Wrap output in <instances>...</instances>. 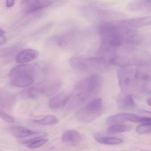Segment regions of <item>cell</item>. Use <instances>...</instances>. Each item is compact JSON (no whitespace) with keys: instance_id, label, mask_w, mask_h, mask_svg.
Wrapping results in <instances>:
<instances>
[{"instance_id":"6da1fadb","label":"cell","mask_w":151,"mask_h":151,"mask_svg":"<svg viewBox=\"0 0 151 151\" xmlns=\"http://www.w3.org/2000/svg\"><path fill=\"white\" fill-rule=\"evenodd\" d=\"M103 81V78L98 74H93L80 81L69 97L70 106L75 107L81 104L99 90Z\"/></svg>"},{"instance_id":"7a4b0ae2","label":"cell","mask_w":151,"mask_h":151,"mask_svg":"<svg viewBox=\"0 0 151 151\" xmlns=\"http://www.w3.org/2000/svg\"><path fill=\"white\" fill-rule=\"evenodd\" d=\"M71 67L79 72H104L109 67L110 63L102 58L83 56L72 57L70 60Z\"/></svg>"},{"instance_id":"3957f363","label":"cell","mask_w":151,"mask_h":151,"mask_svg":"<svg viewBox=\"0 0 151 151\" xmlns=\"http://www.w3.org/2000/svg\"><path fill=\"white\" fill-rule=\"evenodd\" d=\"M35 74L36 69L32 65L17 66L9 74L11 84L16 87H27L33 83Z\"/></svg>"},{"instance_id":"277c9868","label":"cell","mask_w":151,"mask_h":151,"mask_svg":"<svg viewBox=\"0 0 151 151\" xmlns=\"http://www.w3.org/2000/svg\"><path fill=\"white\" fill-rule=\"evenodd\" d=\"M103 108L102 99L96 98L79 109L76 113V117L82 123H91L101 115Z\"/></svg>"},{"instance_id":"5b68a950","label":"cell","mask_w":151,"mask_h":151,"mask_svg":"<svg viewBox=\"0 0 151 151\" xmlns=\"http://www.w3.org/2000/svg\"><path fill=\"white\" fill-rule=\"evenodd\" d=\"M123 67L118 73V79L120 87L122 91L127 92L136 84L135 73L133 70Z\"/></svg>"},{"instance_id":"8992f818","label":"cell","mask_w":151,"mask_h":151,"mask_svg":"<svg viewBox=\"0 0 151 151\" xmlns=\"http://www.w3.org/2000/svg\"><path fill=\"white\" fill-rule=\"evenodd\" d=\"M52 3L51 0H23L21 7L24 13L29 14L49 7Z\"/></svg>"},{"instance_id":"52a82bcc","label":"cell","mask_w":151,"mask_h":151,"mask_svg":"<svg viewBox=\"0 0 151 151\" xmlns=\"http://www.w3.org/2000/svg\"><path fill=\"white\" fill-rule=\"evenodd\" d=\"M13 136L18 139H24L31 137L47 136V133L37 132L20 126H13L10 129Z\"/></svg>"},{"instance_id":"ba28073f","label":"cell","mask_w":151,"mask_h":151,"mask_svg":"<svg viewBox=\"0 0 151 151\" xmlns=\"http://www.w3.org/2000/svg\"><path fill=\"white\" fill-rule=\"evenodd\" d=\"M136 84L144 91L151 89V74L148 71L139 69L135 73Z\"/></svg>"},{"instance_id":"9c48e42d","label":"cell","mask_w":151,"mask_h":151,"mask_svg":"<svg viewBox=\"0 0 151 151\" xmlns=\"http://www.w3.org/2000/svg\"><path fill=\"white\" fill-rule=\"evenodd\" d=\"M142 117L134 114L129 113H120L110 116L107 118L108 124H119L126 121H130L135 123H140Z\"/></svg>"},{"instance_id":"30bf717a","label":"cell","mask_w":151,"mask_h":151,"mask_svg":"<svg viewBox=\"0 0 151 151\" xmlns=\"http://www.w3.org/2000/svg\"><path fill=\"white\" fill-rule=\"evenodd\" d=\"M123 25L129 28H141L151 26V16L134 18L120 21Z\"/></svg>"},{"instance_id":"8fae6325","label":"cell","mask_w":151,"mask_h":151,"mask_svg":"<svg viewBox=\"0 0 151 151\" xmlns=\"http://www.w3.org/2000/svg\"><path fill=\"white\" fill-rule=\"evenodd\" d=\"M82 141L81 135L75 130H66L62 136L63 143L73 147L79 145Z\"/></svg>"},{"instance_id":"7c38bea8","label":"cell","mask_w":151,"mask_h":151,"mask_svg":"<svg viewBox=\"0 0 151 151\" xmlns=\"http://www.w3.org/2000/svg\"><path fill=\"white\" fill-rule=\"evenodd\" d=\"M42 95H44L43 84L30 85L22 90L21 93V96L25 99H35Z\"/></svg>"},{"instance_id":"4fadbf2b","label":"cell","mask_w":151,"mask_h":151,"mask_svg":"<svg viewBox=\"0 0 151 151\" xmlns=\"http://www.w3.org/2000/svg\"><path fill=\"white\" fill-rule=\"evenodd\" d=\"M39 52L36 50L27 49L19 52L16 57V61L18 64H23L36 59Z\"/></svg>"},{"instance_id":"5bb4252c","label":"cell","mask_w":151,"mask_h":151,"mask_svg":"<svg viewBox=\"0 0 151 151\" xmlns=\"http://www.w3.org/2000/svg\"><path fill=\"white\" fill-rule=\"evenodd\" d=\"M69 97L64 93H60L52 98L49 101L50 109L54 111H58L63 109L68 103Z\"/></svg>"},{"instance_id":"9a60e30c","label":"cell","mask_w":151,"mask_h":151,"mask_svg":"<svg viewBox=\"0 0 151 151\" xmlns=\"http://www.w3.org/2000/svg\"><path fill=\"white\" fill-rule=\"evenodd\" d=\"M13 95L8 91L0 89V109H9L13 105Z\"/></svg>"},{"instance_id":"2e32d148","label":"cell","mask_w":151,"mask_h":151,"mask_svg":"<svg viewBox=\"0 0 151 151\" xmlns=\"http://www.w3.org/2000/svg\"><path fill=\"white\" fill-rule=\"evenodd\" d=\"M118 103L119 108L123 110H130L135 105L134 101L131 95H126L120 98Z\"/></svg>"},{"instance_id":"e0dca14e","label":"cell","mask_w":151,"mask_h":151,"mask_svg":"<svg viewBox=\"0 0 151 151\" xmlns=\"http://www.w3.org/2000/svg\"><path fill=\"white\" fill-rule=\"evenodd\" d=\"M44 137H36L25 142L26 146L29 149H35L42 147L48 142Z\"/></svg>"},{"instance_id":"ac0fdd59","label":"cell","mask_w":151,"mask_h":151,"mask_svg":"<svg viewBox=\"0 0 151 151\" xmlns=\"http://www.w3.org/2000/svg\"><path fill=\"white\" fill-rule=\"evenodd\" d=\"M96 140L99 143L105 145H115L123 142V140L120 138L108 137H96Z\"/></svg>"},{"instance_id":"d6986e66","label":"cell","mask_w":151,"mask_h":151,"mask_svg":"<svg viewBox=\"0 0 151 151\" xmlns=\"http://www.w3.org/2000/svg\"><path fill=\"white\" fill-rule=\"evenodd\" d=\"M33 122L42 126H53L58 123V119L55 116L48 115L42 118L34 120Z\"/></svg>"},{"instance_id":"ffe728a7","label":"cell","mask_w":151,"mask_h":151,"mask_svg":"<svg viewBox=\"0 0 151 151\" xmlns=\"http://www.w3.org/2000/svg\"><path fill=\"white\" fill-rule=\"evenodd\" d=\"M132 129L130 126L119 125V124H113L108 128V133L111 134L124 133L130 131Z\"/></svg>"},{"instance_id":"44dd1931","label":"cell","mask_w":151,"mask_h":151,"mask_svg":"<svg viewBox=\"0 0 151 151\" xmlns=\"http://www.w3.org/2000/svg\"><path fill=\"white\" fill-rule=\"evenodd\" d=\"M137 133L140 134L151 133V124H142L136 128Z\"/></svg>"},{"instance_id":"7402d4cb","label":"cell","mask_w":151,"mask_h":151,"mask_svg":"<svg viewBox=\"0 0 151 151\" xmlns=\"http://www.w3.org/2000/svg\"><path fill=\"white\" fill-rule=\"evenodd\" d=\"M0 118L8 123H12L15 121V119L13 117L1 111H0Z\"/></svg>"},{"instance_id":"603a6c76","label":"cell","mask_w":151,"mask_h":151,"mask_svg":"<svg viewBox=\"0 0 151 151\" xmlns=\"http://www.w3.org/2000/svg\"><path fill=\"white\" fill-rule=\"evenodd\" d=\"M140 123L142 124H151V118L145 117L141 118Z\"/></svg>"},{"instance_id":"cb8c5ba5","label":"cell","mask_w":151,"mask_h":151,"mask_svg":"<svg viewBox=\"0 0 151 151\" xmlns=\"http://www.w3.org/2000/svg\"><path fill=\"white\" fill-rule=\"evenodd\" d=\"M7 42V39L3 35V34L0 33V45H4Z\"/></svg>"},{"instance_id":"d4e9b609","label":"cell","mask_w":151,"mask_h":151,"mask_svg":"<svg viewBox=\"0 0 151 151\" xmlns=\"http://www.w3.org/2000/svg\"><path fill=\"white\" fill-rule=\"evenodd\" d=\"M15 0H6V6L8 8H11L14 5Z\"/></svg>"},{"instance_id":"484cf974","label":"cell","mask_w":151,"mask_h":151,"mask_svg":"<svg viewBox=\"0 0 151 151\" xmlns=\"http://www.w3.org/2000/svg\"><path fill=\"white\" fill-rule=\"evenodd\" d=\"M147 103H148V104H149L150 106H151V97L148 99V100H147Z\"/></svg>"},{"instance_id":"4316f807","label":"cell","mask_w":151,"mask_h":151,"mask_svg":"<svg viewBox=\"0 0 151 151\" xmlns=\"http://www.w3.org/2000/svg\"><path fill=\"white\" fill-rule=\"evenodd\" d=\"M4 33V31L2 29H1V28H0V33L3 34Z\"/></svg>"},{"instance_id":"83f0119b","label":"cell","mask_w":151,"mask_h":151,"mask_svg":"<svg viewBox=\"0 0 151 151\" xmlns=\"http://www.w3.org/2000/svg\"><path fill=\"white\" fill-rule=\"evenodd\" d=\"M148 1H151V0H147Z\"/></svg>"}]
</instances>
